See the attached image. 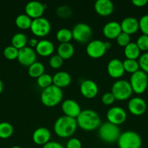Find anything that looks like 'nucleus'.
<instances>
[{
    "mask_svg": "<svg viewBox=\"0 0 148 148\" xmlns=\"http://www.w3.org/2000/svg\"><path fill=\"white\" fill-rule=\"evenodd\" d=\"M104 46H105L106 49H107H107H110V47H111V43H110L109 41L104 42Z\"/></svg>",
    "mask_w": 148,
    "mask_h": 148,
    "instance_id": "nucleus-45",
    "label": "nucleus"
},
{
    "mask_svg": "<svg viewBox=\"0 0 148 148\" xmlns=\"http://www.w3.org/2000/svg\"><path fill=\"white\" fill-rule=\"evenodd\" d=\"M46 9V5L38 1H31L27 3L25 7L26 14L30 18L36 19L42 17L44 10Z\"/></svg>",
    "mask_w": 148,
    "mask_h": 148,
    "instance_id": "nucleus-14",
    "label": "nucleus"
},
{
    "mask_svg": "<svg viewBox=\"0 0 148 148\" xmlns=\"http://www.w3.org/2000/svg\"><path fill=\"white\" fill-rule=\"evenodd\" d=\"M86 51L89 56L93 59H98L105 53L107 49L104 46V42L102 40H93L89 42Z\"/></svg>",
    "mask_w": 148,
    "mask_h": 148,
    "instance_id": "nucleus-11",
    "label": "nucleus"
},
{
    "mask_svg": "<svg viewBox=\"0 0 148 148\" xmlns=\"http://www.w3.org/2000/svg\"><path fill=\"white\" fill-rule=\"evenodd\" d=\"M120 24L122 32L129 35L133 34L139 29V20L133 17H125Z\"/></svg>",
    "mask_w": 148,
    "mask_h": 148,
    "instance_id": "nucleus-21",
    "label": "nucleus"
},
{
    "mask_svg": "<svg viewBox=\"0 0 148 148\" xmlns=\"http://www.w3.org/2000/svg\"><path fill=\"white\" fill-rule=\"evenodd\" d=\"M81 141L77 138H71L68 141L66 144L67 148H81Z\"/></svg>",
    "mask_w": 148,
    "mask_h": 148,
    "instance_id": "nucleus-41",
    "label": "nucleus"
},
{
    "mask_svg": "<svg viewBox=\"0 0 148 148\" xmlns=\"http://www.w3.org/2000/svg\"><path fill=\"white\" fill-rule=\"evenodd\" d=\"M56 38L60 43H70L71 39L73 38L72 30L68 28H61L57 32Z\"/></svg>",
    "mask_w": 148,
    "mask_h": 148,
    "instance_id": "nucleus-29",
    "label": "nucleus"
},
{
    "mask_svg": "<svg viewBox=\"0 0 148 148\" xmlns=\"http://www.w3.org/2000/svg\"><path fill=\"white\" fill-rule=\"evenodd\" d=\"M123 67H124L125 72H127L129 73H134L139 70V64L137 60L134 59H125L123 62Z\"/></svg>",
    "mask_w": 148,
    "mask_h": 148,
    "instance_id": "nucleus-31",
    "label": "nucleus"
},
{
    "mask_svg": "<svg viewBox=\"0 0 148 148\" xmlns=\"http://www.w3.org/2000/svg\"><path fill=\"white\" fill-rule=\"evenodd\" d=\"M56 13L58 17L62 19L69 18L72 14V10L68 5L59 6L56 10Z\"/></svg>",
    "mask_w": 148,
    "mask_h": 148,
    "instance_id": "nucleus-34",
    "label": "nucleus"
},
{
    "mask_svg": "<svg viewBox=\"0 0 148 148\" xmlns=\"http://www.w3.org/2000/svg\"><path fill=\"white\" fill-rule=\"evenodd\" d=\"M132 90L136 94H142L145 92L148 86V77L142 70L131 74L129 80Z\"/></svg>",
    "mask_w": 148,
    "mask_h": 148,
    "instance_id": "nucleus-7",
    "label": "nucleus"
},
{
    "mask_svg": "<svg viewBox=\"0 0 148 148\" xmlns=\"http://www.w3.org/2000/svg\"><path fill=\"white\" fill-rule=\"evenodd\" d=\"M138 62L141 69L146 74L148 73V51L140 55Z\"/></svg>",
    "mask_w": 148,
    "mask_h": 148,
    "instance_id": "nucleus-36",
    "label": "nucleus"
},
{
    "mask_svg": "<svg viewBox=\"0 0 148 148\" xmlns=\"http://www.w3.org/2000/svg\"><path fill=\"white\" fill-rule=\"evenodd\" d=\"M28 75L33 78H36L41 76L44 73V66L41 62H36L28 66Z\"/></svg>",
    "mask_w": 148,
    "mask_h": 148,
    "instance_id": "nucleus-27",
    "label": "nucleus"
},
{
    "mask_svg": "<svg viewBox=\"0 0 148 148\" xmlns=\"http://www.w3.org/2000/svg\"><path fill=\"white\" fill-rule=\"evenodd\" d=\"M19 50L12 46H8L4 49V56L9 60H14L17 59Z\"/></svg>",
    "mask_w": 148,
    "mask_h": 148,
    "instance_id": "nucleus-33",
    "label": "nucleus"
},
{
    "mask_svg": "<svg viewBox=\"0 0 148 148\" xmlns=\"http://www.w3.org/2000/svg\"><path fill=\"white\" fill-rule=\"evenodd\" d=\"M62 110L65 116L74 119H76L82 111L79 104L72 99L65 100L62 102Z\"/></svg>",
    "mask_w": 148,
    "mask_h": 148,
    "instance_id": "nucleus-15",
    "label": "nucleus"
},
{
    "mask_svg": "<svg viewBox=\"0 0 148 148\" xmlns=\"http://www.w3.org/2000/svg\"><path fill=\"white\" fill-rule=\"evenodd\" d=\"M107 69L109 75L115 79L121 77L125 72L123 62L118 59H111L107 64Z\"/></svg>",
    "mask_w": 148,
    "mask_h": 148,
    "instance_id": "nucleus-17",
    "label": "nucleus"
},
{
    "mask_svg": "<svg viewBox=\"0 0 148 148\" xmlns=\"http://www.w3.org/2000/svg\"><path fill=\"white\" fill-rule=\"evenodd\" d=\"M78 127L85 131H93L97 130L101 125V119L96 111L91 109L81 111L76 118Z\"/></svg>",
    "mask_w": 148,
    "mask_h": 148,
    "instance_id": "nucleus-1",
    "label": "nucleus"
},
{
    "mask_svg": "<svg viewBox=\"0 0 148 148\" xmlns=\"http://www.w3.org/2000/svg\"><path fill=\"white\" fill-rule=\"evenodd\" d=\"M3 88H4V85H3V82L0 79V94L2 92V90H3Z\"/></svg>",
    "mask_w": 148,
    "mask_h": 148,
    "instance_id": "nucleus-46",
    "label": "nucleus"
},
{
    "mask_svg": "<svg viewBox=\"0 0 148 148\" xmlns=\"http://www.w3.org/2000/svg\"><path fill=\"white\" fill-rule=\"evenodd\" d=\"M111 92L114 95L115 100L125 101L130 98L133 90L129 81L125 79H119L115 82L113 85Z\"/></svg>",
    "mask_w": 148,
    "mask_h": 148,
    "instance_id": "nucleus-6",
    "label": "nucleus"
},
{
    "mask_svg": "<svg viewBox=\"0 0 148 148\" xmlns=\"http://www.w3.org/2000/svg\"><path fill=\"white\" fill-rule=\"evenodd\" d=\"M11 148H22V147H20V146H13V147H12Z\"/></svg>",
    "mask_w": 148,
    "mask_h": 148,
    "instance_id": "nucleus-47",
    "label": "nucleus"
},
{
    "mask_svg": "<svg viewBox=\"0 0 148 148\" xmlns=\"http://www.w3.org/2000/svg\"><path fill=\"white\" fill-rule=\"evenodd\" d=\"M98 134L102 141L107 143L117 142L120 135V130L118 126L110 122H105L99 127Z\"/></svg>",
    "mask_w": 148,
    "mask_h": 148,
    "instance_id": "nucleus-4",
    "label": "nucleus"
},
{
    "mask_svg": "<svg viewBox=\"0 0 148 148\" xmlns=\"http://www.w3.org/2000/svg\"><path fill=\"white\" fill-rule=\"evenodd\" d=\"M116 40H117V43L119 46L125 47V46H127L131 42L130 35L127 34L126 33H123V32H121L120 33V35L116 38Z\"/></svg>",
    "mask_w": 148,
    "mask_h": 148,
    "instance_id": "nucleus-38",
    "label": "nucleus"
},
{
    "mask_svg": "<svg viewBox=\"0 0 148 148\" xmlns=\"http://www.w3.org/2000/svg\"><path fill=\"white\" fill-rule=\"evenodd\" d=\"M132 4L137 7H145L148 3L147 0H133L131 1Z\"/></svg>",
    "mask_w": 148,
    "mask_h": 148,
    "instance_id": "nucleus-43",
    "label": "nucleus"
},
{
    "mask_svg": "<svg viewBox=\"0 0 148 148\" xmlns=\"http://www.w3.org/2000/svg\"><path fill=\"white\" fill-rule=\"evenodd\" d=\"M49 64L53 69H59L63 64V59L58 54L54 55L49 59Z\"/></svg>",
    "mask_w": 148,
    "mask_h": 148,
    "instance_id": "nucleus-37",
    "label": "nucleus"
},
{
    "mask_svg": "<svg viewBox=\"0 0 148 148\" xmlns=\"http://www.w3.org/2000/svg\"><path fill=\"white\" fill-rule=\"evenodd\" d=\"M73 38L78 43L89 42L92 35V30L89 25L84 23H77L72 30Z\"/></svg>",
    "mask_w": 148,
    "mask_h": 148,
    "instance_id": "nucleus-8",
    "label": "nucleus"
},
{
    "mask_svg": "<svg viewBox=\"0 0 148 148\" xmlns=\"http://www.w3.org/2000/svg\"><path fill=\"white\" fill-rule=\"evenodd\" d=\"M27 36L22 33H17L13 36L12 38V46H14L18 50L23 49L24 47L27 46L26 45L28 44Z\"/></svg>",
    "mask_w": 148,
    "mask_h": 148,
    "instance_id": "nucleus-26",
    "label": "nucleus"
},
{
    "mask_svg": "<svg viewBox=\"0 0 148 148\" xmlns=\"http://www.w3.org/2000/svg\"><path fill=\"white\" fill-rule=\"evenodd\" d=\"M117 142L119 148H141L142 143L139 134L133 131L121 133Z\"/></svg>",
    "mask_w": 148,
    "mask_h": 148,
    "instance_id": "nucleus-5",
    "label": "nucleus"
},
{
    "mask_svg": "<svg viewBox=\"0 0 148 148\" xmlns=\"http://www.w3.org/2000/svg\"><path fill=\"white\" fill-rule=\"evenodd\" d=\"M75 49L71 43H60L57 48V54L62 59H69L73 56Z\"/></svg>",
    "mask_w": 148,
    "mask_h": 148,
    "instance_id": "nucleus-24",
    "label": "nucleus"
},
{
    "mask_svg": "<svg viewBox=\"0 0 148 148\" xmlns=\"http://www.w3.org/2000/svg\"><path fill=\"white\" fill-rule=\"evenodd\" d=\"M96 12L102 16H108L114 11V4L110 0H97L94 3Z\"/></svg>",
    "mask_w": 148,
    "mask_h": 148,
    "instance_id": "nucleus-18",
    "label": "nucleus"
},
{
    "mask_svg": "<svg viewBox=\"0 0 148 148\" xmlns=\"http://www.w3.org/2000/svg\"><path fill=\"white\" fill-rule=\"evenodd\" d=\"M55 51L54 44L49 40H41L36 46V52L42 56H49Z\"/></svg>",
    "mask_w": 148,
    "mask_h": 148,
    "instance_id": "nucleus-23",
    "label": "nucleus"
},
{
    "mask_svg": "<svg viewBox=\"0 0 148 148\" xmlns=\"http://www.w3.org/2000/svg\"><path fill=\"white\" fill-rule=\"evenodd\" d=\"M136 43L140 51H148V36L144 34L141 35L136 40Z\"/></svg>",
    "mask_w": 148,
    "mask_h": 148,
    "instance_id": "nucleus-35",
    "label": "nucleus"
},
{
    "mask_svg": "<svg viewBox=\"0 0 148 148\" xmlns=\"http://www.w3.org/2000/svg\"><path fill=\"white\" fill-rule=\"evenodd\" d=\"M36 82H37L38 85L42 89H45L50 85H53L52 76L46 73H44L39 77H38Z\"/></svg>",
    "mask_w": 148,
    "mask_h": 148,
    "instance_id": "nucleus-32",
    "label": "nucleus"
},
{
    "mask_svg": "<svg viewBox=\"0 0 148 148\" xmlns=\"http://www.w3.org/2000/svg\"><path fill=\"white\" fill-rule=\"evenodd\" d=\"M13 132L14 129L11 124L6 121L0 123V138H9L13 134Z\"/></svg>",
    "mask_w": 148,
    "mask_h": 148,
    "instance_id": "nucleus-30",
    "label": "nucleus"
},
{
    "mask_svg": "<svg viewBox=\"0 0 148 148\" xmlns=\"http://www.w3.org/2000/svg\"><path fill=\"white\" fill-rule=\"evenodd\" d=\"M30 30L37 37H44L51 30V23L45 17H39L32 20Z\"/></svg>",
    "mask_w": 148,
    "mask_h": 148,
    "instance_id": "nucleus-9",
    "label": "nucleus"
},
{
    "mask_svg": "<svg viewBox=\"0 0 148 148\" xmlns=\"http://www.w3.org/2000/svg\"><path fill=\"white\" fill-rule=\"evenodd\" d=\"M17 60L23 66H30L36 62V52L32 48L26 46L19 50Z\"/></svg>",
    "mask_w": 148,
    "mask_h": 148,
    "instance_id": "nucleus-12",
    "label": "nucleus"
},
{
    "mask_svg": "<svg viewBox=\"0 0 148 148\" xmlns=\"http://www.w3.org/2000/svg\"><path fill=\"white\" fill-rule=\"evenodd\" d=\"M62 98L63 93L62 89L55 85H52L43 89L41 93V101L43 105L47 107H54L57 106L62 101Z\"/></svg>",
    "mask_w": 148,
    "mask_h": 148,
    "instance_id": "nucleus-3",
    "label": "nucleus"
},
{
    "mask_svg": "<svg viewBox=\"0 0 148 148\" xmlns=\"http://www.w3.org/2000/svg\"><path fill=\"white\" fill-rule=\"evenodd\" d=\"M115 98L111 92H105L102 96V102L106 106L112 105L115 102Z\"/></svg>",
    "mask_w": 148,
    "mask_h": 148,
    "instance_id": "nucleus-40",
    "label": "nucleus"
},
{
    "mask_svg": "<svg viewBox=\"0 0 148 148\" xmlns=\"http://www.w3.org/2000/svg\"><path fill=\"white\" fill-rule=\"evenodd\" d=\"M32 19L26 14H19L15 19V24L19 28L22 30L30 28L32 23Z\"/></svg>",
    "mask_w": 148,
    "mask_h": 148,
    "instance_id": "nucleus-28",
    "label": "nucleus"
},
{
    "mask_svg": "<svg viewBox=\"0 0 148 148\" xmlns=\"http://www.w3.org/2000/svg\"><path fill=\"white\" fill-rule=\"evenodd\" d=\"M139 29L144 35L148 36V14L142 16L139 20Z\"/></svg>",
    "mask_w": 148,
    "mask_h": 148,
    "instance_id": "nucleus-39",
    "label": "nucleus"
},
{
    "mask_svg": "<svg viewBox=\"0 0 148 148\" xmlns=\"http://www.w3.org/2000/svg\"><path fill=\"white\" fill-rule=\"evenodd\" d=\"M33 141L38 145H44L49 143L51 138V132L46 127H39L33 133Z\"/></svg>",
    "mask_w": 148,
    "mask_h": 148,
    "instance_id": "nucleus-20",
    "label": "nucleus"
},
{
    "mask_svg": "<svg viewBox=\"0 0 148 148\" xmlns=\"http://www.w3.org/2000/svg\"><path fill=\"white\" fill-rule=\"evenodd\" d=\"M78 124L76 119L67 116L59 117L54 124V131L59 137H69L75 133Z\"/></svg>",
    "mask_w": 148,
    "mask_h": 148,
    "instance_id": "nucleus-2",
    "label": "nucleus"
},
{
    "mask_svg": "<svg viewBox=\"0 0 148 148\" xmlns=\"http://www.w3.org/2000/svg\"><path fill=\"white\" fill-rule=\"evenodd\" d=\"M104 36L108 39H115L122 32L120 24L116 21H110L106 23L102 29Z\"/></svg>",
    "mask_w": 148,
    "mask_h": 148,
    "instance_id": "nucleus-19",
    "label": "nucleus"
},
{
    "mask_svg": "<svg viewBox=\"0 0 148 148\" xmlns=\"http://www.w3.org/2000/svg\"><path fill=\"white\" fill-rule=\"evenodd\" d=\"M38 42L39 41H38L36 39L31 38V39H30L28 41V44L29 45V47H30L33 49V47L36 48V46H37V44H38Z\"/></svg>",
    "mask_w": 148,
    "mask_h": 148,
    "instance_id": "nucleus-44",
    "label": "nucleus"
},
{
    "mask_svg": "<svg viewBox=\"0 0 148 148\" xmlns=\"http://www.w3.org/2000/svg\"><path fill=\"white\" fill-rule=\"evenodd\" d=\"M147 106L143 98L140 97H134L129 100L128 103V109L129 112L134 116H141L146 111Z\"/></svg>",
    "mask_w": 148,
    "mask_h": 148,
    "instance_id": "nucleus-13",
    "label": "nucleus"
},
{
    "mask_svg": "<svg viewBox=\"0 0 148 148\" xmlns=\"http://www.w3.org/2000/svg\"><path fill=\"white\" fill-rule=\"evenodd\" d=\"M140 49L134 42H130L127 46L124 47V55L126 59L136 60L140 56Z\"/></svg>",
    "mask_w": 148,
    "mask_h": 148,
    "instance_id": "nucleus-25",
    "label": "nucleus"
},
{
    "mask_svg": "<svg viewBox=\"0 0 148 148\" xmlns=\"http://www.w3.org/2000/svg\"><path fill=\"white\" fill-rule=\"evenodd\" d=\"M106 116H107L108 122L118 126L126 121L127 114H126V111L123 108L114 106L110 108L107 111Z\"/></svg>",
    "mask_w": 148,
    "mask_h": 148,
    "instance_id": "nucleus-10",
    "label": "nucleus"
},
{
    "mask_svg": "<svg viewBox=\"0 0 148 148\" xmlns=\"http://www.w3.org/2000/svg\"><path fill=\"white\" fill-rule=\"evenodd\" d=\"M42 148H64L63 146L60 144V143H57V142L54 141H49L44 145H43Z\"/></svg>",
    "mask_w": 148,
    "mask_h": 148,
    "instance_id": "nucleus-42",
    "label": "nucleus"
},
{
    "mask_svg": "<svg viewBox=\"0 0 148 148\" xmlns=\"http://www.w3.org/2000/svg\"><path fill=\"white\" fill-rule=\"evenodd\" d=\"M80 91L83 96L88 99H91L94 98L98 93V85L94 81L91 79H86L81 82Z\"/></svg>",
    "mask_w": 148,
    "mask_h": 148,
    "instance_id": "nucleus-16",
    "label": "nucleus"
},
{
    "mask_svg": "<svg viewBox=\"0 0 148 148\" xmlns=\"http://www.w3.org/2000/svg\"><path fill=\"white\" fill-rule=\"evenodd\" d=\"M52 79L53 85L61 89L68 87L71 82V77L70 74L64 71H60L55 73L52 76Z\"/></svg>",
    "mask_w": 148,
    "mask_h": 148,
    "instance_id": "nucleus-22",
    "label": "nucleus"
}]
</instances>
